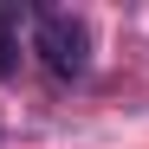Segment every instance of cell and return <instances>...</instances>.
Wrapping results in <instances>:
<instances>
[{
	"instance_id": "1",
	"label": "cell",
	"mask_w": 149,
	"mask_h": 149,
	"mask_svg": "<svg viewBox=\"0 0 149 149\" xmlns=\"http://www.w3.org/2000/svg\"><path fill=\"white\" fill-rule=\"evenodd\" d=\"M33 58L52 84H78L91 71V19L71 7H33Z\"/></svg>"
},
{
	"instance_id": "2",
	"label": "cell",
	"mask_w": 149,
	"mask_h": 149,
	"mask_svg": "<svg viewBox=\"0 0 149 149\" xmlns=\"http://www.w3.org/2000/svg\"><path fill=\"white\" fill-rule=\"evenodd\" d=\"M19 65V19H13V7H0V78Z\"/></svg>"
}]
</instances>
